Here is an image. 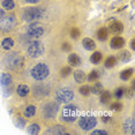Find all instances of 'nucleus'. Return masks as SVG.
Returning <instances> with one entry per match:
<instances>
[{
    "label": "nucleus",
    "instance_id": "obj_1",
    "mask_svg": "<svg viewBox=\"0 0 135 135\" xmlns=\"http://www.w3.org/2000/svg\"><path fill=\"white\" fill-rule=\"evenodd\" d=\"M4 65L8 69H17L22 66L23 64V58L16 52H11V53L6 54L4 57Z\"/></svg>",
    "mask_w": 135,
    "mask_h": 135
},
{
    "label": "nucleus",
    "instance_id": "obj_2",
    "mask_svg": "<svg viewBox=\"0 0 135 135\" xmlns=\"http://www.w3.org/2000/svg\"><path fill=\"white\" fill-rule=\"evenodd\" d=\"M50 69L46 64L44 62H39L37 65H35L30 70V74H31L32 79H35L36 81H43L49 76Z\"/></svg>",
    "mask_w": 135,
    "mask_h": 135
},
{
    "label": "nucleus",
    "instance_id": "obj_3",
    "mask_svg": "<svg viewBox=\"0 0 135 135\" xmlns=\"http://www.w3.org/2000/svg\"><path fill=\"white\" fill-rule=\"evenodd\" d=\"M45 11L41 7H30L23 12V20L27 22H33V21L43 17Z\"/></svg>",
    "mask_w": 135,
    "mask_h": 135
},
{
    "label": "nucleus",
    "instance_id": "obj_4",
    "mask_svg": "<svg viewBox=\"0 0 135 135\" xmlns=\"http://www.w3.org/2000/svg\"><path fill=\"white\" fill-rule=\"evenodd\" d=\"M76 112L78 109L74 105H66L62 110V113L60 115V119L66 122H72L76 119Z\"/></svg>",
    "mask_w": 135,
    "mask_h": 135
},
{
    "label": "nucleus",
    "instance_id": "obj_5",
    "mask_svg": "<svg viewBox=\"0 0 135 135\" xmlns=\"http://www.w3.org/2000/svg\"><path fill=\"white\" fill-rule=\"evenodd\" d=\"M74 98V93L70 89H60V90L57 91L56 94V99L58 103H69L72 102V99Z\"/></svg>",
    "mask_w": 135,
    "mask_h": 135
},
{
    "label": "nucleus",
    "instance_id": "obj_6",
    "mask_svg": "<svg viewBox=\"0 0 135 135\" xmlns=\"http://www.w3.org/2000/svg\"><path fill=\"white\" fill-rule=\"evenodd\" d=\"M15 26H16V17H15V15H7V16L2 17L1 21H0V29L4 32L11 31Z\"/></svg>",
    "mask_w": 135,
    "mask_h": 135
},
{
    "label": "nucleus",
    "instance_id": "obj_7",
    "mask_svg": "<svg viewBox=\"0 0 135 135\" xmlns=\"http://www.w3.org/2000/svg\"><path fill=\"white\" fill-rule=\"evenodd\" d=\"M44 51H45L44 45H43L41 42H37V41L31 43L30 46L28 47V54H29V57H31V58H39L41 56H43Z\"/></svg>",
    "mask_w": 135,
    "mask_h": 135
},
{
    "label": "nucleus",
    "instance_id": "obj_8",
    "mask_svg": "<svg viewBox=\"0 0 135 135\" xmlns=\"http://www.w3.org/2000/svg\"><path fill=\"white\" fill-rule=\"evenodd\" d=\"M97 124V119L93 115H85L81 117L79 120V126L82 128L83 131H90L96 126Z\"/></svg>",
    "mask_w": 135,
    "mask_h": 135
},
{
    "label": "nucleus",
    "instance_id": "obj_9",
    "mask_svg": "<svg viewBox=\"0 0 135 135\" xmlns=\"http://www.w3.org/2000/svg\"><path fill=\"white\" fill-rule=\"evenodd\" d=\"M58 111H59V105L56 102H51L45 104L43 107V115L46 119H52L57 115Z\"/></svg>",
    "mask_w": 135,
    "mask_h": 135
},
{
    "label": "nucleus",
    "instance_id": "obj_10",
    "mask_svg": "<svg viewBox=\"0 0 135 135\" xmlns=\"http://www.w3.org/2000/svg\"><path fill=\"white\" fill-rule=\"evenodd\" d=\"M27 33H28V36L30 38H38L44 35V28H43V26L41 23H37V22L31 23L28 27Z\"/></svg>",
    "mask_w": 135,
    "mask_h": 135
},
{
    "label": "nucleus",
    "instance_id": "obj_11",
    "mask_svg": "<svg viewBox=\"0 0 135 135\" xmlns=\"http://www.w3.org/2000/svg\"><path fill=\"white\" fill-rule=\"evenodd\" d=\"M33 94H35L37 97L46 96L49 94V88L45 87V85H43V84L36 85V87H33Z\"/></svg>",
    "mask_w": 135,
    "mask_h": 135
},
{
    "label": "nucleus",
    "instance_id": "obj_12",
    "mask_svg": "<svg viewBox=\"0 0 135 135\" xmlns=\"http://www.w3.org/2000/svg\"><path fill=\"white\" fill-rule=\"evenodd\" d=\"M134 127H135V125H134V119L133 118H129V119H127V120L125 121V124H124V131H125V133H127V134H134L135 133Z\"/></svg>",
    "mask_w": 135,
    "mask_h": 135
},
{
    "label": "nucleus",
    "instance_id": "obj_13",
    "mask_svg": "<svg viewBox=\"0 0 135 135\" xmlns=\"http://www.w3.org/2000/svg\"><path fill=\"white\" fill-rule=\"evenodd\" d=\"M124 45H125L124 38L119 37V36H115V37H113L111 39V47L112 49H115V50H118V49H121Z\"/></svg>",
    "mask_w": 135,
    "mask_h": 135
},
{
    "label": "nucleus",
    "instance_id": "obj_14",
    "mask_svg": "<svg viewBox=\"0 0 135 135\" xmlns=\"http://www.w3.org/2000/svg\"><path fill=\"white\" fill-rule=\"evenodd\" d=\"M68 62H69V65L72 67H78L80 64L82 62V60H81V58H80L78 54L70 53L68 56Z\"/></svg>",
    "mask_w": 135,
    "mask_h": 135
},
{
    "label": "nucleus",
    "instance_id": "obj_15",
    "mask_svg": "<svg viewBox=\"0 0 135 135\" xmlns=\"http://www.w3.org/2000/svg\"><path fill=\"white\" fill-rule=\"evenodd\" d=\"M74 80L78 83H83V82L87 80V75H85V73L83 72V70H75L74 72Z\"/></svg>",
    "mask_w": 135,
    "mask_h": 135
},
{
    "label": "nucleus",
    "instance_id": "obj_16",
    "mask_svg": "<svg viewBox=\"0 0 135 135\" xmlns=\"http://www.w3.org/2000/svg\"><path fill=\"white\" fill-rule=\"evenodd\" d=\"M110 29H111V31L114 32V33H120V32H122V30H124V26H122L121 22L114 21V22H112L110 24Z\"/></svg>",
    "mask_w": 135,
    "mask_h": 135
},
{
    "label": "nucleus",
    "instance_id": "obj_17",
    "mask_svg": "<svg viewBox=\"0 0 135 135\" xmlns=\"http://www.w3.org/2000/svg\"><path fill=\"white\" fill-rule=\"evenodd\" d=\"M12 83V75L8 74V73H4V74L0 75V84L4 85V87H7Z\"/></svg>",
    "mask_w": 135,
    "mask_h": 135
},
{
    "label": "nucleus",
    "instance_id": "obj_18",
    "mask_svg": "<svg viewBox=\"0 0 135 135\" xmlns=\"http://www.w3.org/2000/svg\"><path fill=\"white\" fill-rule=\"evenodd\" d=\"M16 93L20 97H26L27 95L30 93V89H29L28 85H26V84H20L16 89Z\"/></svg>",
    "mask_w": 135,
    "mask_h": 135
},
{
    "label": "nucleus",
    "instance_id": "obj_19",
    "mask_svg": "<svg viewBox=\"0 0 135 135\" xmlns=\"http://www.w3.org/2000/svg\"><path fill=\"white\" fill-rule=\"evenodd\" d=\"M82 45H83V47L88 51L95 50V47H96V44H95V42L91 38H84L83 41H82Z\"/></svg>",
    "mask_w": 135,
    "mask_h": 135
},
{
    "label": "nucleus",
    "instance_id": "obj_20",
    "mask_svg": "<svg viewBox=\"0 0 135 135\" xmlns=\"http://www.w3.org/2000/svg\"><path fill=\"white\" fill-rule=\"evenodd\" d=\"M46 134H66V132H65V128L62 127V126H59V125H57V126H53V127H51L50 129H47L46 131Z\"/></svg>",
    "mask_w": 135,
    "mask_h": 135
},
{
    "label": "nucleus",
    "instance_id": "obj_21",
    "mask_svg": "<svg viewBox=\"0 0 135 135\" xmlns=\"http://www.w3.org/2000/svg\"><path fill=\"white\" fill-rule=\"evenodd\" d=\"M1 46H2V49H4V50H6V51L11 50V49L14 46V41H13L12 38H9V37L5 38L4 41L1 42Z\"/></svg>",
    "mask_w": 135,
    "mask_h": 135
},
{
    "label": "nucleus",
    "instance_id": "obj_22",
    "mask_svg": "<svg viewBox=\"0 0 135 135\" xmlns=\"http://www.w3.org/2000/svg\"><path fill=\"white\" fill-rule=\"evenodd\" d=\"M107 36H109V31H107L106 28H100L99 30L97 31V38L99 39V41H106L107 39Z\"/></svg>",
    "mask_w": 135,
    "mask_h": 135
},
{
    "label": "nucleus",
    "instance_id": "obj_23",
    "mask_svg": "<svg viewBox=\"0 0 135 135\" xmlns=\"http://www.w3.org/2000/svg\"><path fill=\"white\" fill-rule=\"evenodd\" d=\"M90 91L95 95H98V94H102L103 91V84L100 83V82H96L93 87L90 88Z\"/></svg>",
    "mask_w": 135,
    "mask_h": 135
},
{
    "label": "nucleus",
    "instance_id": "obj_24",
    "mask_svg": "<svg viewBox=\"0 0 135 135\" xmlns=\"http://www.w3.org/2000/svg\"><path fill=\"white\" fill-rule=\"evenodd\" d=\"M1 6H2V8H4L5 11H12V9H14L15 4H14L13 0H4Z\"/></svg>",
    "mask_w": 135,
    "mask_h": 135
},
{
    "label": "nucleus",
    "instance_id": "obj_25",
    "mask_svg": "<svg viewBox=\"0 0 135 135\" xmlns=\"http://www.w3.org/2000/svg\"><path fill=\"white\" fill-rule=\"evenodd\" d=\"M102 53L100 52H95V53H93V56L90 57V60H91V62L95 64V65H97V64H99L100 62V60H102Z\"/></svg>",
    "mask_w": 135,
    "mask_h": 135
},
{
    "label": "nucleus",
    "instance_id": "obj_26",
    "mask_svg": "<svg viewBox=\"0 0 135 135\" xmlns=\"http://www.w3.org/2000/svg\"><path fill=\"white\" fill-rule=\"evenodd\" d=\"M132 74H133V68H128V69L122 70L120 74V78H121V80H124V81H127L132 76Z\"/></svg>",
    "mask_w": 135,
    "mask_h": 135
},
{
    "label": "nucleus",
    "instance_id": "obj_27",
    "mask_svg": "<svg viewBox=\"0 0 135 135\" xmlns=\"http://www.w3.org/2000/svg\"><path fill=\"white\" fill-rule=\"evenodd\" d=\"M35 113H36V106H33V105H30L24 110V115H26L27 118H30V117L35 115Z\"/></svg>",
    "mask_w": 135,
    "mask_h": 135
},
{
    "label": "nucleus",
    "instance_id": "obj_28",
    "mask_svg": "<svg viewBox=\"0 0 135 135\" xmlns=\"http://www.w3.org/2000/svg\"><path fill=\"white\" fill-rule=\"evenodd\" d=\"M99 76H100L99 70L94 69L93 72H90V74H89V76H88V80L89 81H96V80L99 79Z\"/></svg>",
    "mask_w": 135,
    "mask_h": 135
},
{
    "label": "nucleus",
    "instance_id": "obj_29",
    "mask_svg": "<svg viewBox=\"0 0 135 135\" xmlns=\"http://www.w3.org/2000/svg\"><path fill=\"white\" fill-rule=\"evenodd\" d=\"M28 133L29 134H38L39 133V126L37 124H31L28 127Z\"/></svg>",
    "mask_w": 135,
    "mask_h": 135
},
{
    "label": "nucleus",
    "instance_id": "obj_30",
    "mask_svg": "<svg viewBox=\"0 0 135 135\" xmlns=\"http://www.w3.org/2000/svg\"><path fill=\"white\" fill-rule=\"evenodd\" d=\"M110 97H111V94L109 93V91H102V95H100V102L103 104H106L109 102Z\"/></svg>",
    "mask_w": 135,
    "mask_h": 135
},
{
    "label": "nucleus",
    "instance_id": "obj_31",
    "mask_svg": "<svg viewBox=\"0 0 135 135\" xmlns=\"http://www.w3.org/2000/svg\"><path fill=\"white\" fill-rule=\"evenodd\" d=\"M115 62H117V60L114 57H109L105 61V67L106 68H112V67L115 65Z\"/></svg>",
    "mask_w": 135,
    "mask_h": 135
},
{
    "label": "nucleus",
    "instance_id": "obj_32",
    "mask_svg": "<svg viewBox=\"0 0 135 135\" xmlns=\"http://www.w3.org/2000/svg\"><path fill=\"white\" fill-rule=\"evenodd\" d=\"M80 94L83 95V96H88L89 94H90V87L89 85H83V87H81L79 89Z\"/></svg>",
    "mask_w": 135,
    "mask_h": 135
},
{
    "label": "nucleus",
    "instance_id": "obj_33",
    "mask_svg": "<svg viewBox=\"0 0 135 135\" xmlns=\"http://www.w3.org/2000/svg\"><path fill=\"white\" fill-rule=\"evenodd\" d=\"M70 73H72L70 67H64V68L61 69V72H60V75L62 76V78H66V76H68Z\"/></svg>",
    "mask_w": 135,
    "mask_h": 135
},
{
    "label": "nucleus",
    "instance_id": "obj_34",
    "mask_svg": "<svg viewBox=\"0 0 135 135\" xmlns=\"http://www.w3.org/2000/svg\"><path fill=\"white\" fill-rule=\"evenodd\" d=\"M121 60L124 61V62H127V61L131 60V53L128 51H124L121 53Z\"/></svg>",
    "mask_w": 135,
    "mask_h": 135
},
{
    "label": "nucleus",
    "instance_id": "obj_35",
    "mask_svg": "<svg viewBox=\"0 0 135 135\" xmlns=\"http://www.w3.org/2000/svg\"><path fill=\"white\" fill-rule=\"evenodd\" d=\"M80 35H81V31H80L78 28H73L72 30H70V37H72V38H75L76 39Z\"/></svg>",
    "mask_w": 135,
    "mask_h": 135
},
{
    "label": "nucleus",
    "instance_id": "obj_36",
    "mask_svg": "<svg viewBox=\"0 0 135 135\" xmlns=\"http://www.w3.org/2000/svg\"><path fill=\"white\" fill-rule=\"evenodd\" d=\"M16 126L17 127H20V128H23L24 126H26V120H24L23 118H21V117H17L16 118Z\"/></svg>",
    "mask_w": 135,
    "mask_h": 135
},
{
    "label": "nucleus",
    "instance_id": "obj_37",
    "mask_svg": "<svg viewBox=\"0 0 135 135\" xmlns=\"http://www.w3.org/2000/svg\"><path fill=\"white\" fill-rule=\"evenodd\" d=\"M124 93H125V89H122V88H118L115 90V94H114V96L117 99H120V98L124 96Z\"/></svg>",
    "mask_w": 135,
    "mask_h": 135
},
{
    "label": "nucleus",
    "instance_id": "obj_38",
    "mask_svg": "<svg viewBox=\"0 0 135 135\" xmlns=\"http://www.w3.org/2000/svg\"><path fill=\"white\" fill-rule=\"evenodd\" d=\"M121 109H122V104L119 102H115L111 105V110H113V111H120Z\"/></svg>",
    "mask_w": 135,
    "mask_h": 135
},
{
    "label": "nucleus",
    "instance_id": "obj_39",
    "mask_svg": "<svg viewBox=\"0 0 135 135\" xmlns=\"http://www.w3.org/2000/svg\"><path fill=\"white\" fill-rule=\"evenodd\" d=\"M62 50L66 51V52H69L70 50H72V46H70L68 43H64L62 44Z\"/></svg>",
    "mask_w": 135,
    "mask_h": 135
},
{
    "label": "nucleus",
    "instance_id": "obj_40",
    "mask_svg": "<svg viewBox=\"0 0 135 135\" xmlns=\"http://www.w3.org/2000/svg\"><path fill=\"white\" fill-rule=\"evenodd\" d=\"M96 134H104V135H106L107 132L106 131H102V129H97V131L93 132V135H96Z\"/></svg>",
    "mask_w": 135,
    "mask_h": 135
},
{
    "label": "nucleus",
    "instance_id": "obj_41",
    "mask_svg": "<svg viewBox=\"0 0 135 135\" xmlns=\"http://www.w3.org/2000/svg\"><path fill=\"white\" fill-rule=\"evenodd\" d=\"M26 2H28V4H37V2H39L41 0H24Z\"/></svg>",
    "mask_w": 135,
    "mask_h": 135
},
{
    "label": "nucleus",
    "instance_id": "obj_42",
    "mask_svg": "<svg viewBox=\"0 0 135 135\" xmlns=\"http://www.w3.org/2000/svg\"><path fill=\"white\" fill-rule=\"evenodd\" d=\"M2 16H5V15H4V11H2V9H0V20L2 19Z\"/></svg>",
    "mask_w": 135,
    "mask_h": 135
},
{
    "label": "nucleus",
    "instance_id": "obj_43",
    "mask_svg": "<svg viewBox=\"0 0 135 135\" xmlns=\"http://www.w3.org/2000/svg\"><path fill=\"white\" fill-rule=\"evenodd\" d=\"M131 46H132V49H134V41H132V43H131Z\"/></svg>",
    "mask_w": 135,
    "mask_h": 135
}]
</instances>
